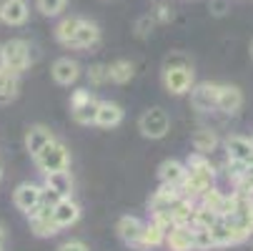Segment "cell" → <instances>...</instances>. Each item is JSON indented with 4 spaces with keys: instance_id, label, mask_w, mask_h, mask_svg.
<instances>
[{
    "instance_id": "obj_30",
    "label": "cell",
    "mask_w": 253,
    "mask_h": 251,
    "mask_svg": "<svg viewBox=\"0 0 253 251\" xmlns=\"http://www.w3.org/2000/svg\"><path fill=\"white\" fill-rule=\"evenodd\" d=\"M211 236H213L215 246H231V231H228V226H226L223 219H218V221L211 226Z\"/></svg>"
},
{
    "instance_id": "obj_26",
    "label": "cell",
    "mask_w": 253,
    "mask_h": 251,
    "mask_svg": "<svg viewBox=\"0 0 253 251\" xmlns=\"http://www.w3.org/2000/svg\"><path fill=\"white\" fill-rule=\"evenodd\" d=\"M166 241V231L151 221V224H143V234H140V246H161Z\"/></svg>"
},
{
    "instance_id": "obj_36",
    "label": "cell",
    "mask_w": 253,
    "mask_h": 251,
    "mask_svg": "<svg viewBox=\"0 0 253 251\" xmlns=\"http://www.w3.org/2000/svg\"><path fill=\"white\" fill-rule=\"evenodd\" d=\"M208 8H211L213 15H226V10H228V0H211Z\"/></svg>"
},
{
    "instance_id": "obj_17",
    "label": "cell",
    "mask_w": 253,
    "mask_h": 251,
    "mask_svg": "<svg viewBox=\"0 0 253 251\" xmlns=\"http://www.w3.org/2000/svg\"><path fill=\"white\" fill-rule=\"evenodd\" d=\"M123 121V111L118 103H111V100H103L98 105V116H95V123L100 128H113Z\"/></svg>"
},
{
    "instance_id": "obj_19",
    "label": "cell",
    "mask_w": 253,
    "mask_h": 251,
    "mask_svg": "<svg viewBox=\"0 0 253 251\" xmlns=\"http://www.w3.org/2000/svg\"><path fill=\"white\" fill-rule=\"evenodd\" d=\"M13 201H15V206H18L20 211L28 213L30 208L38 206V201H41V189H38V186H33V184H20V186L15 189Z\"/></svg>"
},
{
    "instance_id": "obj_42",
    "label": "cell",
    "mask_w": 253,
    "mask_h": 251,
    "mask_svg": "<svg viewBox=\"0 0 253 251\" xmlns=\"http://www.w3.org/2000/svg\"><path fill=\"white\" fill-rule=\"evenodd\" d=\"M0 251H3V244H0Z\"/></svg>"
},
{
    "instance_id": "obj_8",
    "label": "cell",
    "mask_w": 253,
    "mask_h": 251,
    "mask_svg": "<svg viewBox=\"0 0 253 251\" xmlns=\"http://www.w3.org/2000/svg\"><path fill=\"white\" fill-rule=\"evenodd\" d=\"M98 41H100V28L93 23V20H78V28H76V33H73V38H70V43H68V48H81V50H85V48H93V46H98Z\"/></svg>"
},
{
    "instance_id": "obj_34",
    "label": "cell",
    "mask_w": 253,
    "mask_h": 251,
    "mask_svg": "<svg viewBox=\"0 0 253 251\" xmlns=\"http://www.w3.org/2000/svg\"><path fill=\"white\" fill-rule=\"evenodd\" d=\"M186 65H191V60H188L183 53H173V55H168L166 63H163V68H186Z\"/></svg>"
},
{
    "instance_id": "obj_31",
    "label": "cell",
    "mask_w": 253,
    "mask_h": 251,
    "mask_svg": "<svg viewBox=\"0 0 253 251\" xmlns=\"http://www.w3.org/2000/svg\"><path fill=\"white\" fill-rule=\"evenodd\" d=\"M65 3L68 0H38V10L45 15V18H55V15H60L63 10H65Z\"/></svg>"
},
{
    "instance_id": "obj_27",
    "label": "cell",
    "mask_w": 253,
    "mask_h": 251,
    "mask_svg": "<svg viewBox=\"0 0 253 251\" xmlns=\"http://www.w3.org/2000/svg\"><path fill=\"white\" fill-rule=\"evenodd\" d=\"M78 20H81V18H63V20L58 23V28H55V41H58L60 46L68 48L70 38H73V33H76V28H78Z\"/></svg>"
},
{
    "instance_id": "obj_28",
    "label": "cell",
    "mask_w": 253,
    "mask_h": 251,
    "mask_svg": "<svg viewBox=\"0 0 253 251\" xmlns=\"http://www.w3.org/2000/svg\"><path fill=\"white\" fill-rule=\"evenodd\" d=\"M215 221H218V213H215V211H211V208H206V206H196V208H193V219H191V226H193V229H196V226L211 229Z\"/></svg>"
},
{
    "instance_id": "obj_13",
    "label": "cell",
    "mask_w": 253,
    "mask_h": 251,
    "mask_svg": "<svg viewBox=\"0 0 253 251\" xmlns=\"http://www.w3.org/2000/svg\"><path fill=\"white\" fill-rule=\"evenodd\" d=\"M53 81L60 83V86H70V83H76L78 76H81V65L76 60H70V58H60L53 63Z\"/></svg>"
},
{
    "instance_id": "obj_24",
    "label": "cell",
    "mask_w": 253,
    "mask_h": 251,
    "mask_svg": "<svg viewBox=\"0 0 253 251\" xmlns=\"http://www.w3.org/2000/svg\"><path fill=\"white\" fill-rule=\"evenodd\" d=\"M215 146H218V136H215L211 128H201V131H196L193 133V149L198 151V153H211V151H215Z\"/></svg>"
},
{
    "instance_id": "obj_5",
    "label": "cell",
    "mask_w": 253,
    "mask_h": 251,
    "mask_svg": "<svg viewBox=\"0 0 253 251\" xmlns=\"http://www.w3.org/2000/svg\"><path fill=\"white\" fill-rule=\"evenodd\" d=\"M138 128H140V133L146 138H163L168 133V128H170V121H168L163 108H148L146 113L140 116Z\"/></svg>"
},
{
    "instance_id": "obj_18",
    "label": "cell",
    "mask_w": 253,
    "mask_h": 251,
    "mask_svg": "<svg viewBox=\"0 0 253 251\" xmlns=\"http://www.w3.org/2000/svg\"><path fill=\"white\" fill-rule=\"evenodd\" d=\"M178 189H173V186H161L153 196H151V211L153 213H168L170 211V206L178 201Z\"/></svg>"
},
{
    "instance_id": "obj_16",
    "label": "cell",
    "mask_w": 253,
    "mask_h": 251,
    "mask_svg": "<svg viewBox=\"0 0 253 251\" xmlns=\"http://www.w3.org/2000/svg\"><path fill=\"white\" fill-rule=\"evenodd\" d=\"M158 178L166 186L180 189V184H183V178H186V166L178 163V161H163L161 168H158Z\"/></svg>"
},
{
    "instance_id": "obj_9",
    "label": "cell",
    "mask_w": 253,
    "mask_h": 251,
    "mask_svg": "<svg viewBox=\"0 0 253 251\" xmlns=\"http://www.w3.org/2000/svg\"><path fill=\"white\" fill-rule=\"evenodd\" d=\"M226 153L231 161L253 163V143L246 136H228L226 138Z\"/></svg>"
},
{
    "instance_id": "obj_21",
    "label": "cell",
    "mask_w": 253,
    "mask_h": 251,
    "mask_svg": "<svg viewBox=\"0 0 253 251\" xmlns=\"http://www.w3.org/2000/svg\"><path fill=\"white\" fill-rule=\"evenodd\" d=\"M18 88H20L18 73H13V70H8V68H0V105L15 100Z\"/></svg>"
},
{
    "instance_id": "obj_7",
    "label": "cell",
    "mask_w": 253,
    "mask_h": 251,
    "mask_svg": "<svg viewBox=\"0 0 253 251\" xmlns=\"http://www.w3.org/2000/svg\"><path fill=\"white\" fill-rule=\"evenodd\" d=\"M215 100H218V86L215 83H198V86H191V105L196 111L206 113V111H213L215 108Z\"/></svg>"
},
{
    "instance_id": "obj_14",
    "label": "cell",
    "mask_w": 253,
    "mask_h": 251,
    "mask_svg": "<svg viewBox=\"0 0 253 251\" xmlns=\"http://www.w3.org/2000/svg\"><path fill=\"white\" fill-rule=\"evenodd\" d=\"M53 219H55V224L60 226V229H65V226H70V224H76L78 221V216H81V208H78V203L76 201H70V196L68 199H60L55 206H53Z\"/></svg>"
},
{
    "instance_id": "obj_32",
    "label": "cell",
    "mask_w": 253,
    "mask_h": 251,
    "mask_svg": "<svg viewBox=\"0 0 253 251\" xmlns=\"http://www.w3.org/2000/svg\"><path fill=\"white\" fill-rule=\"evenodd\" d=\"M88 81H90V86H105L108 81V65H103V63H95V65H90L88 68Z\"/></svg>"
},
{
    "instance_id": "obj_40",
    "label": "cell",
    "mask_w": 253,
    "mask_h": 251,
    "mask_svg": "<svg viewBox=\"0 0 253 251\" xmlns=\"http://www.w3.org/2000/svg\"><path fill=\"white\" fill-rule=\"evenodd\" d=\"M248 50H251V60H253V41H251V46H248Z\"/></svg>"
},
{
    "instance_id": "obj_29",
    "label": "cell",
    "mask_w": 253,
    "mask_h": 251,
    "mask_svg": "<svg viewBox=\"0 0 253 251\" xmlns=\"http://www.w3.org/2000/svg\"><path fill=\"white\" fill-rule=\"evenodd\" d=\"M193 249L196 251H211V249H215V241L211 236V229H201V226L193 229Z\"/></svg>"
},
{
    "instance_id": "obj_33",
    "label": "cell",
    "mask_w": 253,
    "mask_h": 251,
    "mask_svg": "<svg viewBox=\"0 0 253 251\" xmlns=\"http://www.w3.org/2000/svg\"><path fill=\"white\" fill-rule=\"evenodd\" d=\"M151 18H153L156 23H170V20H173V8L166 5V3H158L156 10L151 13Z\"/></svg>"
},
{
    "instance_id": "obj_25",
    "label": "cell",
    "mask_w": 253,
    "mask_h": 251,
    "mask_svg": "<svg viewBox=\"0 0 253 251\" xmlns=\"http://www.w3.org/2000/svg\"><path fill=\"white\" fill-rule=\"evenodd\" d=\"M133 73H135V70H133L130 60H116V63L108 65V78H111L113 83H118V86L128 83L133 78Z\"/></svg>"
},
{
    "instance_id": "obj_10",
    "label": "cell",
    "mask_w": 253,
    "mask_h": 251,
    "mask_svg": "<svg viewBox=\"0 0 253 251\" xmlns=\"http://www.w3.org/2000/svg\"><path fill=\"white\" fill-rule=\"evenodd\" d=\"M30 10L25 0H3L0 3V20L8 25H23L28 20Z\"/></svg>"
},
{
    "instance_id": "obj_12",
    "label": "cell",
    "mask_w": 253,
    "mask_h": 251,
    "mask_svg": "<svg viewBox=\"0 0 253 251\" xmlns=\"http://www.w3.org/2000/svg\"><path fill=\"white\" fill-rule=\"evenodd\" d=\"M166 244L170 251H193V229L188 224H178L166 234Z\"/></svg>"
},
{
    "instance_id": "obj_38",
    "label": "cell",
    "mask_w": 253,
    "mask_h": 251,
    "mask_svg": "<svg viewBox=\"0 0 253 251\" xmlns=\"http://www.w3.org/2000/svg\"><path fill=\"white\" fill-rule=\"evenodd\" d=\"M3 239H5V231H3V226H0V244H3Z\"/></svg>"
},
{
    "instance_id": "obj_39",
    "label": "cell",
    "mask_w": 253,
    "mask_h": 251,
    "mask_svg": "<svg viewBox=\"0 0 253 251\" xmlns=\"http://www.w3.org/2000/svg\"><path fill=\"white\" fill-rule=\"evenodd\" d=\"M0 68H3V46H0Z\"/></svg>"
},
{
    "instance_id": "obj_1",
    "label": "cell",
    "mask_w": 253,
    "mask_h": 251,
    "mask_svg": "<svg viewBox=\"0 0 253 251\" xmlns=\"http://www.w3.org/2000/svg\"><path fill=\"white\" fill-rule=\"evenodd\" d=\"M213 168L211 163L206 161L203 153H196V156H188V166H186V178L183 184H180V189H183L186 196H193V194H203L206 189L213 186Z\"/></svg>"
},
{
    "instance_id": "obj_20",
    "label": "cell",
    "mask_w": 253,
    "mask_h": 251,
    "mask_svg": "<svg viewBox=\"0 0 253 251\" xmlns=\"http://www.w3.org/2000/svg\"><path fill=\"white\" fill-rule=\"evenodd\" d=\"M45 186L53 189L58 196L68 199L70 191H73V178H70L68 168H63V171H50V173H45Z\"/></svg>"
},
{
    "instance_id": "obj_41",
    "label": "cell",
    "mask_w": 253,
    "mask_h": 251,
    "mask_svg": "<svg viewBox=\"0 0 253 251\" xmlns=\"http://www.w3.org/2000/svg\"><path fill=\"white\" fill-rule=\"evenodd\" d=\"M0 178H3V168H0Z\"/></svg>"
},
{
    "instance_id": "obj_2",
    "label": "cell",
    "mask_w": 253,
    "mask_h": 251,
    "mask_svg": "<svg viewBox=\"0 0 253 251\" xmlns=\"http://www.w3.org/2000/svg\"><path fill=\"white\" fill-rule=\"evenodd\" d=\"M98 105H100V100H95L88 88H78V91H73V96H70V113H73V121L81 123V126L95 123Z\"/></svg>"
},
{
    "instance_id": "obj_3",
    "label": "cell",
    "mask_w": 253,
    "mask_h": 251,
    "mask_svg": "<svg viewBox=\"0 0 253 251\" xmlns=\"http://www.w3.org/2000/svg\"><path fill=\"white\" fill-rule=\"evenodd\" d=\"M33 158H35V166H38L43 173L63 171V168H68V163H70V153H68V149L63 146L60 141H55V138L48 143V146H45L41 153H35Z\"/></svg>"
},
{
    "instance_id": "obj_15",
    "label": "cell",
    "mask_w": 253,
    "mask_h": 251,
    "mask_svg": "<svg viewBox=\"0 0 253 251\" xmlns=\"http://www.w3.org/2000/svg\"><path fill=\"white\" fill-rule=\"evenodd\" d=\"M50 141H53L50 128H45V126H30L28 133H25V149H28L30 156H35V153H41Z\"/></svg>"
},
{
    "instance_id": "obj_4",
    "label": "cell",
    "mask_w": 253,
    "mask_h": 251,
    "mask_svg": "<svg viewBox=\"0 0 253 251\" xmlns=\"http://www.w3.org/2000/svg\"><path fill=\"white\" fill-rule=\"evenodd\" d=\"M30 46L25 43V41H20V38H15V41H8L5 46H3V68H8V70H13V73H23V70L30 65Z\"/></svg>"
},
{
    "instance_id": "obj_6",
    "label": "cell",
    "mask_w": 253,
    "mask_h": 251,
    "mask_svg": "<svg viewBox=\"0 0 253 251\" xmlns=\"http://www.w3.org/2000/svg\"><path fill=\"white\" fill-rule=\"evenodd\" d=\"M163 86L168 93L173 96H183L191 91L193 86V65H186V68H163Z\"/></svg>"
},
{
    "instance_id": "obj_43",
    "label": "cell",
    "mask_w": 253,
    "mask_h": 251,
    "mask_svg": "<svg viewBox=\"0 0 253 251\" xmlns=\"http://www.w3.org/2000/svg\"><path fill=\"white\" fill-rule=\"evenodd\" d=\"M251 143H253V141H251Z\"/></svg>"
},
{
    "instance_id": "obj_22",
    "label": "cell",
    "mask_w": 253,
    "mask_h": 251,
    "mask_svg": "<svg viewBox=\"0 0 253 251\" xmlns=\"http://www.w3.org/2000/svg\"><path fill=\"white\" fill-rule=\"evenodd\" d=\"M140 234H143V224L135 216H123L118 221V236L128 246H140Z\"/></svg>"
},
{
    "instance_id": "obj_23",
    "label": "cell",
    "mask_w": 253,
    "mask_h": 251,
    "mask_svg": "<svg viewBox=\"0 0 253 251\" xmlns=\"http://www.w3.org/2000/svg\"><path fill=\"white\" fill-rule=\"evenodd\" d=\"M28 219H30V231H33L35 236H41V239L55 236V234L60 231V226H58L55 219H53V213H35V216H28Z\"/></svg>"
},
{
    "instance_id": "obj_37",
    "label": "cell",
    "mask_w": 253,
    "mask_h": 251,
    "mask_svg": "<svg viewBox=\"0 0 253 251\" xmlns=\"http://www.w3.org/2000/svg\"><path fill=\"white\" fill-rule=\"evenodd\" d=\"M58 251H88V246L83 241H65Z\"/></svg>"
},
{
    "instance_id": "obj_35",
    "label": "cell",
    "mask_w": 253,
    "mask_h": 251,
    "mask_svg": "<svg viewBox=\"0 0 253 251\" xmlns=\"http://www.w3.org/2000/svg\"><path fill=\"white\" fill-rule=\"evenodd\" d=\"M153 23H156V20H153L151 15H143V18L135 23V30H138V35H140V38H143V35H148V33H151Z\"/></svg>"
},
{
    "instance_id": "obj_11",
    "label": "cell",
    "mask_w": 253,
    "mask_h": 251,
    "mask_svg": "<svg viewBox=\"0 0 253 251\" xmlns=\"http://www.w3.org/2000/svg\"><path fill=\"white\" fill-rule=\"evenodd\" d=\"M243 105V93L238 86H218V100H215V108L223 113H238Z\"/></svg>"
}]
</instances>
